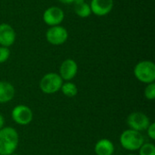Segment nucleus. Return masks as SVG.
I'll list each match as a JSON object with an SVG mask.
<instances>
[{"label":"nucleus","instance_id":"nucleus-21","mask_svg":"<svg viewBox=\"0 0 155 155\" xmlns=\"http://www.w3.org/2000/svg\"><path fill=\"white\" fill-rule=\"evenodd\" d=\"M58 1L61 2V3H63V4L67 5V4H72V3H74V0H58Z\"/></svg>","mask_w":155,"mask_h":155},{"label":"nucleus","instance_id":"nucleus-12","mask_svg":"<svg viewBox=\"0 0 155 155\" xmlns=\"http://www.w3.org/2000/svg\"><path fill=\"white\" fill-rule=\"evenodd\" d=\"M94 153L96 155H114V144L109 139H100L94 145Z\"/></svg>","mask_w":155,"mask_h":155},{"label":"nucleus","instance_id":"nucleus-18","mask_svg":"<svg viewBox=\"0 0 155 155\" xmlns=\"http://www.w3.org/2000/svg\"><path fill=\"white\" fill-rule=\"evenodd\" d=\"M10 56V50L8 47L0 46V64H3L8 60Z\"/></svg>","mask_w":155,"mask_h":155},{"label":"nucleus","instance_id":"nucleus-16","mask_svg":"<svg viewBox=\"0 0 155 155\" xmlns=\"http://www.w3.org/2000/svg\"><path fill=\"white\" fill-rule=\"evenodd\" d=\"M138 151L139 155H155V145L152 143H144Z\"/></svg>","mask_w":155,"mask_h":155},{"label":"nucleus","instance_id":"nucleus-2","mask_svg":"<svg viewBox=\"0 0 155 155\" xmlns=\"http://www.w3.org/2000/svg\"><path fill=\"white\" fill-rule=\"evenodd\" d=\"M120 143L122 147L129 152L138 151L144 143V138L140 132L127 129L120 135Z\"/></svg>","mask_w":155,"mask_h":155},{"label":"nucleus","instance_id":"nucleus-1","mask_svg":"<svg viewBox=\"0 0 155 155\" xmlns=\"http://www.w3.org/2000/svg\"><path fill=\"white\" fill-rule=\"evenodd\" d=\"M19 143V135L13 127H3L0 130V155L15 153Z\"/></svg>","mask_w":155,"mask_h":155},{"label":"nucleus","instance_id":"nucleus-4","mask_svg":"<svg viewBox=\"0 0 155 155\" xmlns=\"http://www.w3.org/2000/svg\"><path fill=\"white\" fill-rule=\"evenodd\" d=\"M64 81L57 73L45 74L39 83V87L44 94H53L60 91Z\"/></svg>","mask_w":155,"mask_h":155},{"label":"nucleus","instance_id":"nucleus-11","mask_svg":"<svg viewBox=\"0 0 155 155\" xmlns=\"http://www.w3.org/2000/svg\"><path fill=\"white\" fill-rule=\"evenodd\" d=\"M92 14L97 16L108 15L114 7V0H92L90 4Z\"/></svg>","mask_w":155,"mask_h":155},{"label":"nucleus","instance_id":"nucleus-3","mask_svg":"<svg viewBox=\"0 0 155 155\" xmlns=\"http://www.w3.org/2000/svg\"><path fill=\"white\" fill-rule=\"evenodd\" d=\"M134 74L138 81L143 84H151L155 81V64L149 60H143L136 64L134 68Z\"/></svg>","mask_w":155,"mask_h":155},{"label":"nucleus","instance_id":"nucleus-9","mask_svg":"<svg viewBox=\"0 0 155 155\" xmlns=\"http://www.w3.org/2000/svg\"><path fill=\"white\" fill-rule=\"evenodd\" d=\"M78 72V64L77 63L71 58L65 59L63 61L59 67V75L63 79V81H71L73 80Z\"/></svg>","mask_w":155,"mask_h":155},{"label":"nucleus","instance_id":"nucleus-6","mask_svg":"<svg viewBox=\"0 0 155 155\" xmlns=\"http://www.w3.org/2000/svg\"><path fill=\"white\" fill-rule=\"evenodd\" d=\"M11 117L16 124L27 125L33 121L34 114L30 107L25 104H18L13 108Z\"/></svg>","mask_w":155,"mask_h":155},{"label":"nucleus","instance_id":"nucleus-23","mask_svg":"<svg viewBox=\"0 0 155 155\" xmlns=\"http://www.w3.org/2000/svg\"><path fill=\"white\" fill-rule=\"evenodd\" d=\"M11 155H18V154H16V153H13V154H11Z\"/></svg>","mask_w":155,"mask_h":155},{"label":"nucleus","instance_id":"nucleus-14","mask_svg":"<svg viewBox=\"0 0 155 155\" xmlns=\"http://www.w3.org/2000/svg\"><path fill=\"white\" fill-rule=\"evenodd\" d=\"M60 90L63 93V94L64 96L68 97V98H73V97H74L78 94V88H77V86L74 83H72L70 81L65 82V83H63Z\"/></svg>","mask_w":155,"mask_h":155},{"label":"nucleus","instance_id":"nucleus-17","mask_svg":"<svg viewBox=\"0 0 155 155\" xmlns=\"http://www.w3.org/2000/svg\"><path fill=\"white\" fill-rule=\"evenodd\" d=\"M144 97L147 100L153 101L155 99V84L151 83L148 84L144 89Z\"/></svg>","mask_w":155,"mask_h":155},{"label":"nucleus","instance_id":"nucleus-13","mask_svg":"<svg viewBox=\"0 0 155 155\" xmlns=\"http://www.w3.org/2000/svg\"><path fill=\"white\" fill-rule=\"evenodd\" d=\"M15 94L14 85L6 81H0V104H5L13 100Z\"/></svg>","mask_w":155,"mask_h":155},{"label":"nucleus","instance_id":"nucleus-15","mask_svg":"<svg viewBox=\"0 0 155 155\" xmlns=\"http://www.w3.org/2000/svg\"><path fill=\"white\" fill-rule=\"evenodd\" d=\"M74 12L79 17H82V18H86L92 15L90 5L85 2L76 4L74 5Z\"/></svg>","mask_w":155,"mask_h":155},{"label":"nucleus","instance_id":"nucleus-5","mask_svg":"<svg viewBox=\"0 0 155 155\" xmlns=\"http://www.w3.org/2000/svg\"><path fill=\"white\" fill-rule=\"evenodd\" d=\"M126 124L129 126V129L141 133L146 131L151 124V120L145 114L142 112H134L128 115Z\"/></svg>","mask_w":155,"mask_h":155},{"label":"nucleus","instance_id":"nucleus-8","mask_svg":"<svg viewBox=\"0 0 155 155\" xmlns=\"http://www.w3.org/2000/svg\"><path fill=\"white\" fill-rule=\"evenodd\" d=\"M64 19V13L61 7L58 6H49L46 8L43 14V20L45 24L49 26L60 25V24Z\"/></svg>","mask_w":155,"mask_h":155},{"label":"nucleus","instance_id":"nucleus-19","mask_svg":"<svg viewBox=\"0 0 155 155\" xmlns=\"http://www.w3.org/2000/svg\"><path fill=\"white\" fill-rule=\"evenodd\" d=\"M147 134L151 140H155V123H151L148 128L146 129Z\"/></svg>","mask_w":155,"mask_h":155},{"label":"nucleus","instance_id":"nucleus-22","mask_svg":"<svg viewBox=\"0 0 155 155\" xmlns=\"http://www.w3.org/2000/svg\"><path fill=\"white\" fill-rule=\"evenodd\" d=\"M127 155H135V154H134V153H129V154H127Z\"/></svg>","mask_w":155,"mask_h":155},{"label":"nucleus","instance_id":"nucleus-10","mask_svg":"<svg viewBox=\"0 0 155 155\" xmlns=\"http://www.w3.org/2000/svg\"><path fill=\"white\" fill-rule=\"evenodd\" d=\"M16 39L15 29L8 24H0V46L9 47L14 45Z\"/></svg>","mask_w":155,"mask_h":155},{"label":"nucleus","instance_id":"nucleus-20","mask_svg":"<svg viewBox=\"0 0 155 155\" xmlns=\"http://www.w3.org/2000/svg\"><path fill=\"white\" fill-rule=\"evenodd\" d=\"M4 125H5V118H4V116L2 114H0V130L3 127H5Z\"/></svg>","mask_w":155,"mask_h":155},{"label":"nucleus","instance_id":"nucleus-7","mask_svg":"<svg viewBox=\"0 0 155 155\" xmlns=\"http://www.w3.org/2000/svg\"><path fill=\"white\" fill-rule=\"evenodd\" d=\"M45 38L53 45H61L67 41L68 31L62 25L50 26L45 33Z\"/></svg>","mask_w":155,"mask_h":155}]
</instances>
